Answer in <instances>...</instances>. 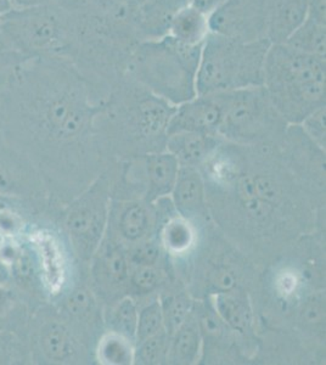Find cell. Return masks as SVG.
Wrapping results in <instances>:
<instances>
[{
  "label": "cell",
  "mask_w": 326,
  "mask_h": 365,
  "mask_svg": "<svg viewBox=\"0 0 326 365\" xmlns=\"http://www.w3.org/2000/svg\"><path fill=\"white\" fill-rule=\"evenodd\" d=\"M3 137L37 168L50 199L65 205L87 179L100 105L66 60H22L0 96Z\"/></svg>",
  "instance_id": "cell-1"
},
{
  "label": "cell",
  "mask_w": 326,
  "mask_h": 365,
  "mask_svg": "<svg viewBox=\"0 0 326 365\" xmlns=\"http://www.w3.org/2000/svg\"><path fill=\"white\" fill-rule=\"evenodd\" d=\"M141 42L131 10L120 5L111 11L86 8L73 10V38L67 61L78 71L101 103L127 75L129 56Z\"/></svg>",
  "instance_id": "cell-2"
},
{
  "label": "cell",
  "mask_w": 326,
  "mask_h": 365,
  "mask_svg": "<svg viewBox=\"0 0 326 365\" xmlns=\"http://www.w3.org/2000/svg\"><path fill=\"white\" fill-rule=\"evenodd\" d=\"M263 87L286 123L300 125L314 110L325 106L326 58L270 44Z\"/></svg>",
  "instance_id": "cell-3"
},
{
  "label": "cell",
  "mask_w": 326,
  "mask_h": 365,
  "mask_svg": "<svg viewBox=\"0 0 326 365\" xmlns=\"http://www.w3.org/2000/svg\"><path fill=\"white\" fill-rule=\"evenodd\" d=\"M203 46H188L170 36L138 43L127 76L173 106L198 96L196 77Z\"/></svg>",
  "instance_id": "cell-4"
},
{
  "label": "cell",
  "mask_w": 326,
  "mask_h": 365,
  "mask_svg": "<svg viewBox=\"0 0 326 365\" xmlns=\"http://www.w3.org/2000/svg\"><path fill=\"white\" fill-rule=\"evenodd\" d=\"M267 38L239 41L211 34L203 44L196 77L198 96L263 86Z\"/></svg>",
  "instance_id": "cell-5"
},
{
  "label": "cell",
  "mask_w": 326,
  "mask_h": 365,
  "mask_svg": "<svg viewBox=\"0 0 326 365\" xmlns=\"http://www.w3.org/2000/svg\"><path fill=\"white\" fill-rule=\"evenodd\" d=\"M73 38V10L58 3L11 9L0 17V39L22 58L66 60Z\"/></svg>",
  "instance_id": "cell-6"
},
{
  "label": "cell",
  "mask_w": 326,
  "mask_h": 365,
  "mask_svg": "<svg viewBox=\"0 0 326 365\" xmlns=\"http://www.w3.org/2000/svg\"><path fill=\"white\" fill-rule=\"evenodd\" d=\"M213 96L222 108L218 130L222 138L246 143L282 133L289 127L263 86Z\"/></svg>",
  "instance_id": "cell-7"
},
{
  "label": "cell",
  "mask_w": 326,
  "mask_h": 365,
  "mask_svg": "<svg viewBox=\"0 0 326 365\" xmlns=\"http://www.w3.org/2000/svg\"><path fill=\"white\" fill-rule=\"evenodd\" d=\"M108 185L100 179L58 211L56 225L75 257L87 264L103 241L108 222Z\"/></svg>",
  "instance_id": "cell-8"
},
{
  "label": "cell",
  "mask_w": 326,
  "mask_h": 365,
  "mask_svg": "<svg viewBox=\"0 0 326 365\" xmlns=\"http://www.w3.org/2000/svg\"><path fill=\"white\" fill-rule=\"evenodd\" d=\"M29 342L32 364H75L84 356V342L51 302L29 313Z\"/></svg>",
  "instance_id": "cell-9"
},
{
  "label": "cell",
  "mask_w": 326,
  "mask_h": 365,
  "mask_svg": "<svg viewBox=\"0 0 326 365\" xmlns=\"http://www.w3.org/2000/svg\"><path fill=\"white\" fill-rule=\"evenodd\" d=\"M0 195L51 210L46 182L34 163L6 144L0 145Z\"/></svg>",
  "instance_id": "cell-10"
},
{
  "label": "cell",
  "mask_w": 326,
  "mask_h": 365,
  "mask_svg": "<svg viewBox=\"0 0 326 365\" xmlns=\"http://www.w3.org/2000/svg\"><path fill=\"white\" fill-rule=\"evenodd\" d=\"M210 29L245 42L267 38V0H227L210 15Z\"/></svg>",
  "instance_id": "cell-11"
},
{
  "label": "cell",
  "mask_w": 326,
  "mask_h": 365,
  "mask_svg": "<svg viewBox=\"0 0 326 365\" xmlns=\"http://www.w3.org/2000/svg\"><path fill=\"white\" fill-rule=\"evenodd\" d=\"M222 108L215 96H196L174 108L167 137L177 133H206L219 135Z\"/></svg>",
  "instance_id": "cell-12"
},
{
  "label": "cell",
  "mask_w": 326,
  "mask_h": 365,
  "mask_svg": "<svg viewBox=\"0 0 326 365\" xmlns=\"http://www.w3.org/2000/svg\"><path fill=\"white\" fill-rule=\"evenodd\" d=\"M186 3L189 0H150L131 10L133 25L141 41L167 36L172 19Z\"/></svg>",
  "instance_id": "cell-13"
},
{
  "label": "cell",
  "mask_w": 326,
  "mask_h": 365,
  "mask_svg": "<svg viewBox=\"0 0 326 365\" xmlns=\"http://www.w3.org/2000/svg\"><path fill=\"white\" fill-rule=\"evenodd\" d=\"M306 17V0H267V39L284 44Z\"/></svg>",
  "instance_id": "cell-14"
},
{
  "label": "cell",
  "mask_w": 326,
  "mask_h": 365,
  "mask_svg": "<svg viewBox=\"0 0 326 365\" xmlns=\"http://www.w3.org/2000/svg\"><path fill=\"white\" fill-rule=\"evenodd\" d=\"M222 144L217 134L177 133L165 139L167 151L174 155L180 166L196 167L215 154Z\"/></svg>",
  "instance_id": "cell-15"
},
{
  "label": "cell",
  "mask_w": 326,
  "mask_h": 365,
  "mask_svg": "<svg viewBox=\"0 0 326 365\" xmlns=\"http://www.w3.org/2000/svg\"><path fill=\"white\" fill-rule=\"evenodd\" d=\"M174 206L180 216L191 218L205 212V185L203 177L195 167L180 166L173 190Z\"/></svg>",
  "instance_id": "cell-16"
},
{
  "label": "cell",
  "mask_w": 326,
  "mask_h": 365,
  "mask_svg": "<svg viewBox=\"0 0 326 365\" xmlns=\"http://www.w3.org/2000/svg\"><path fill=\"white\" fill-rule=\"evenodd\" d=\"M210 34V15L186 3L172 19L167 36L188 46H203Z\"/></svg>",
  "instance_id": "cell-17"
},
{
  "label": "cell",
  "mask_w": 326,
  "mask_h": 365,
  "mask_svg": "<svg viewBox=\"0 0 326 365\" xmlns=\"http://www.w3.org/2000/svg\"><path fill=\"white\" fill-rule=\"evenodd\" d=\"M91 261L93 278L99 287L122 285L128 279L127 259L118 246L101 241Z\"/></svg>",
  "instance_id": "cell-18"
},
{
  "label": "cell",
  "mask_w": 326,
  "mask_h": 365,
  "mask_svg": "<svg viewBox=\"0 0 326 365\" xmlns=\"http://www.w3.org/2000/svg\"><path fill=\"white\" fill-rule=\"evenodd\" d=\"M180 165L170 153H160L148 156V200L155 201L170 195L177 180Z\"/></svg>",
  "instance_id": "cell-19"
},
{
  "label": "cell",
  "mask_w": 326,
  "mask_h": 365,
  "mask_svg": "<svg viewBox=\"0 0 326 365\" xmlns=\"http://www.w3.org/2000/svg\"><path fill=\"white\" fill-rule=\"evenodd\" d=\"M203 334L191 313L180 328L170 337L167 361L173 364H193L201 349Z\"/></svg>",
  "instance_id": "cell-20"
},
{
  "label": "cell",
  "mask_w": 326,
  "mask_h": 365,
  "mask_svg": "<svg viewBox=\"0 0 326 365\" xmlns=\"http://www.w3.org/2000/svg\"><path fill=\"white\" fill-rule=\"evenodd\" d=\"M213 308L225 327L234 331H248L251 328L252 312L250 303L243 296L229 292H219L213 297Z\"/></svg>",
  "instance_id": "cell-21"
},
{
  "label": "cell",
  "mask_w": 326,
  "mask_h": 365,
  "mask_svg": "<svg viewBox=\"0 0 326 365\" xmlns=\"http://www.w3.org/2000/svg\"><path fill=\"white\" fill-rule=\"evenodd\" d=\"M284 44L305 54L326 58V25L306 17Z\"/></svg>",
  "instance_id": "cell-22"
},
{
  "label": "cell",
  "mask_w": 326,
  "mask_h": 365,
  "mask_svg": "<svg viewBox=\"0 0 326 365\" xmlns=\"http://www.w3.org/2000/svg\"><path fill=\"white\" fill-rule=\"evenodd\" d=\"M132 341L117 332L108 334L100 340L96 349L98 361L103 364L126 365L134 361Z\"/></svg>",
  "instance_id": "cell-23"
},
{
  "label": "cell",
  "mask_w": 326,
  "mask_h": 365,
  "mask_svg": "<svg viewBox=\"0 0 326 365\" xmlns=\"http://www.w3.org/2000/svg\"><path fill=\"white\" fill-rule=\"evenodd\" d=\"M120 232L124 239L138 241L149 230L150 217L148 210L141 204H131L120 217Z\"/></svg>",
  "instance_id": "cell-24"
},
{
  "label": "cell",
  "mask_w": 326,
  "mask_h": 365,
  "mask_svg": "<svg viewBox=\"0 0 326 365\" xmlns=\"http://www.w3.org/2000/svg\"><path fill=\"white\" fill-rule=\"evenodd\" d=\"M160 302L163 313L165 330L170 337L193 313V302L185 295L167 296Z\"/></svg>",
  "instance_id": "cell-25"
},
{
  "label": "cell",
  "mask_w": 326,
  "mask_h": 365,
  "mask_svg": "<svg viewBox=\"0 0 326 365\" xmlns=\"http://www.w3.org/2000/svg\"><path fill=\"white\" fill-rule=\"evenodd\" d=\"M170 347V336L163 331L155 336L149 337L139 344H136L134 361L139 364H162L167 361Z\"/></svg>",
  "instance_id": "cell-26"
},
{
  "label": "cell",
  "mask_w": 326,
  "mask_h": 365,
  "mask_svg": "<svg viewBox=\"0 0 326 365\" xmlns=\"http://www.w3.org/2000/svg\"><path fill=\"white\" fill-rule=\"evenodd\" d=\"M163 242L170 252H185L194 242V230L188 220L182 217L168 220L163 230Z\"/></svg>",
  "instance_id": "cell-27"
},
{
  "label": "cell",
  "mask_w": 326,
  "mask_h": 365,
  "mask_svg": "<svg viewBox=\"0 0 326 365\" xmlns=\"http://www.w3.org/2000/svg\"><path fill=\"white\" fill-rule=\"evenodd\" d=\"M165 330L163 313H162L161 302L156 299L141 309L138 317L136 327V344L155 336L158 332Z\"/></svg>",
  "instance_id": "cell-28"
},
{
  "label": "cell",
  "mask_w": 326,
  "mask_h": 365,
  "mask_svg": "<svg viewBox=\"0 0 326 365\" xmlns=\"http://www.w3.org/2000/svg\"><path fill=\"white\" fill-rule=\"evenodd\" d=\"M138 317H139V312L136 308V302L131 297L121 299L112 317V325L115 332L127 337L132 341L133 344H136Z\"/></svg>",
  "instance_id": "cell-29"
},
{
  "label": "cell",
  "mask_w": 326,
  "mask_h": 365,
  "mask_svg": "<svg viewBox=\"0 0 326 365\" xmlns=\"http://www.w3.org/2000/svg\"><path fill=\"white\" fill-rule=\"evenodd\" d=\"M300 125L307 138H310L314 144L325 148V106L314 110L302 120Z\"/></svg>",
  "instance_id": "cell-30"
},
{
  "label": "cell",
  "mask_w": 326,
  "mask_h": 365,
  "mask_svg": "<svg viewBox=\"0 0 326 365\" xmlns=\"http://www.w3.org/2000/svg\"><path fill=\"white\" fill-rule=\"evenodd\" d=\"M131 284L136 292L149 294L160 284V274L153 267H139L131 277Z\"/></svg>",
  "instance_id": "cell-31"
},
{
  "label": "cell",
  "mask_w": 326,
  "mask_h": 365,
  "mask_svg": "<svg viewBox=\"0 0 326 365\" xmlns=\"http://www.w3.org/2000/svg\"><path fill=\"white\" fill-rule=\"evenodd\" d=\"M302 320L312 327L322 325L325 320V299H322V295L313 296L305 304L302 311Z\"/></svg>",
  "instance_id": "cell-32"
},
{
  "label": "cell",
  "mask_w": 326,
  "mask_h": 365,
  "mask_svg": "<svg viewBox=\"0 0 326 365\" xmlns=\"http://www.w3.org/2000/svg\"><path fill=\"white\" fill-rule=\"evenodd\" d=\"M22 60L25 58H20L19 55L10 51L4 46H0V96L6 87L9 79L13 75L14 70Z\"/></svg>",
  "instance_id": "cell-33"
},
{
  "label": "cell",
  "mask_w": 326,
  "mask_h": 365,
  "mask_svg": "<svg viewBox=\"0 0 326 365\" xmlns=\"http://www.w3.org/2000/svg\"><path fill=\"white\" fill-rule=\"evenodd\" d=\"M161 249L156 242L148 241L138 246L132 253V261L139 267H153L160 258Z\"/></svg>",
  "instance_id": "cell-34"
},
{
  "label": "cell",
  "mask_w": 326,
  "mask_h": 365,
  "mask_svg": "<svg viewBox=\"0 0 326 365\" xmlns=\"http://www.w3.org/2000/svg\"><path fill=\"white\" fill-rule=\"evenodd\" d=\"M211 285L215 294L233 291L236 287L235 274L227 267H218L212 272Z\"/></svg>",
  "instance_id": "cell-35"
},
{
  "label": "cell",
  "mask_w": 326,
  "mask_h": 365,
  "mask_svg": "<svg viewBox=\"0 0 326 365\" xmlns=\"http://www.w3.org/2000/svg\"><path fill=\"white\" fill-rule=\"evenodd\" d=\"M253 182H255L257 197L272 205L277 201L279 197V189L272 179L258 175V177H253Z\"/></svg>",
  "instance_id": "cell-36"
},
{
  "label": "cell",
  "mask_w": 326,
  "mask_h": 365,
  "mask_svg": "<svg viewBox=\"0 0 326 365\" xmlns=\"http://www.w3.org/2000/svg\"><path fill=\"white\" fill-rule=\"evenodd\" d=\"M307 17L326 25V0H306Z\"/></svg>",
  "instance_id": "cell-37"
},
{
  "label": "cell",
  "mask_w": 326,
  "mask_h": 365,
  "mask_svg": "<svg viewBox=\"0 0 326 365\" xmlns=\"http://www.w3.org/2000/svg\"><path fill=\"white\" fill-rule=\"evenodd\" d=\"M227 0H189V3L203 10L205 13L211 15L215 10L222 6Z\"/></svg>",
  "instance_id": "cell-38"
},
{
  "label": "cell",
  "mask_w": 326,
  "mask_h": 365,
  "mask_svg": "<svg viewBox=\"0 0 326 365\" xmlns=\"http://www.w3.org/2000/svg\"><path fill=\"white\" fill-rule=\"evenodd\" d=\"M123 0H89V6L98 9L100 11H111L120 6Z\"/></svg>",
  "instance_id": "cell-39"
},
{
  "label": "cell",
  "mask_w": 326,
  "mask_h": 365,
  "mask_svg": "<svg viewBox=\"0 0 326 365\" xmlns=\"http://www.w3.org/2000/svg\"><path fill=\"white\" fill-rule=\"evenodd\" d=\"M13 9L34 8L41 5L56 3V0H10Z\"/></svg>",
  "instance_id": "cell-40"
},
{
  "label": "cell",
  "mask_w": 326,
  "mask_h": 365,
  "mask_svg": "<svg viewBox=\"0 0 326 365\" xmlns=\"http://www.w3.org/2000/svg\"><path fill=\"white\" fill-rule=\"evenodd\" d=\"M58 4L68 10H79L89 5V0H56Z\"/></svg>",
  "instance_id": "cell-41"
},
{
  "label": "cell",
  "mask_w": 326,
  "mask_h": 365,
  "mask_svg": "<svg viewBox=\"0 0 326 365\" xmlns=\"http://www.w3.org/2000/svg\"><path fill=\"white\" fill-rule=\"evenodd\" d=\"M148 1H150V0H123L122 4L133 10V9L138 8V6H141V5L148 3Z\"/></svg>",
  "instance_id": "cell-42"
},
{
  "label": "cell",
  "mask_w": 326,
  "mask_h": 365,
  "mask_svg": "<svg viewBox=\"0 0 326 365\" xmlns=\"http://www.w3.org/2000/svg\"><path fill=\"white\" fill-rule=\"evenodd\" d=\"M13 9L10 0H0V17Z\"/></svg>",
  "instance_id": "cell-43"
},
{
  "label": "cell",
  "mask_w": 326,
  "mask_h": 365,
  "mask_svg": "<svg viewBox=\"0 0 326 365\" xmlns=\"http://www.w3.org/2000/svg\"><path fill=\"white\" fill-rule=\"evenodd\" d=\"M4 144V137H3V120H1V105H0V145Z\"/></svg>",
  "instance_id": "cell-44"
},
{
  "label": "cell",
  "mask_w": 326,
  "mask_h": 365,
  "mask_svg": "<svg viewBox=\"0 0 326 365\" xmlns=\"http://www.w3.org/2000/svg\"><path fill=\"white\" fill-rule=\"evenodd\" d=\"M0 46H3V43H1V39H0Z\"/></svg>",
  "instance_id": "cell-45"
}]
</instances>
